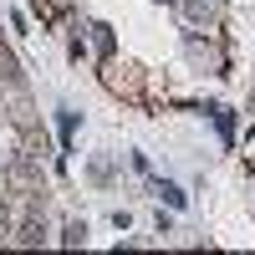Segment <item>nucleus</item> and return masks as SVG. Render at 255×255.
Segmentation results:
<instances>
[{"instance_id": "nucleus-1", "label": "nucleus", "mask_w": 255, "mask_h": 255, "mask_svg": "<svg viewBox=\"0 0 255 255\" xmlns=\"http://www.w3.org/2000/svg\"><path fill=\"white\" fill-rule=\"evenodd\" d=\"M158 194H163L168 204H174V209H184V194H179V189H174V184H158Z\"/></svg>"}, {"instance_id": "nucleus-2", "label": "nucleus", "mask_w": 255, "mask_h": 255, "mask_svg": "<svg viewBox=\"0 0 255 255\" xmlns=\"http://www.w3.org/2000/svg\"><path fill=\"white\" fill-rule=\"evenodd\" d=\"M245 163H250V168H255V133H250V138H245Z\"/></svg>"}]
</instances>
